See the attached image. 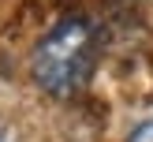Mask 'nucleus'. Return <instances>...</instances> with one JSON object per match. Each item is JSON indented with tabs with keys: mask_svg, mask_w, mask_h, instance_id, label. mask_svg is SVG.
<instances>
[{
	"mask_svg": "<svg viewBox=\"0 0 153 142\" xmlns=\"http://www.w3.org/2000/svg\"><path fill=\"white\" fill-rule=\"evenodd\" d=\"M97 64V37L86 19H64L37 41L30 56L34 82L56 101H71L86 90Z\"/></svg>",
	"mask_w": 153,
	"mask_h": 142,
	"instance_id": "obj_1",
	"label": "nucleus"
},
{
	"mask_svg": "<svg viewBox=\"0 0 153 142\" xmlns=\"http://www.w3.org/2000/svg\"><path fill=\"white\" fill-rule=\"evenodd\" d=\"M127 142H153V120H142V123H134L131 138Z\"/></svg>",
	"mask_w": 153,
	"mask_h": 142,
	"instance_id": "obj_2",
	"label": "nucleus"
},
{
	"mask_svg": "<svg viewBox=\"0 0 153 142\" xmlns=\"http://www.w3.org/2000/svg\"><path fill=\"white\" fill-rule=\"evenodd\" d=\"M0 142H4V135H0Z\"/></svg>",
	"mask_w": 153,
	"mask_h": 142,
	"instance_id": "obj_3",
	"label": "nucleus"
}]
</instances>
